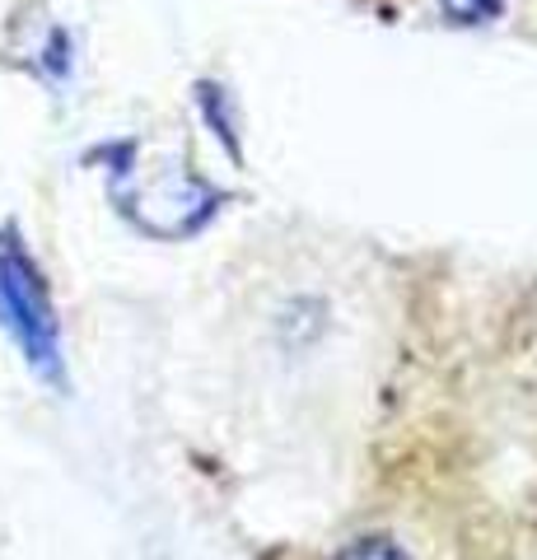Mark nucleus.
<instances>
[{"mask_svg":"<svg viewBox=\"0 0 537 560\" xmlns=\"http://www.w3.org/2000/svg\"><path fill=\"white\" fill-rule=\"evenodd\" d=\"M337 560H407L402 556V547L397 541H388V537H360V541H351Z\"/></svg>","mask_w":537,"mask_h":560,"instance_id":"obj_3","label":"nucleus"},{"mask_svg":"<svg viewBox=\"0 0 537 560\" xmlns=\"http://www.w3.org/2000/svg\"><path fill=\"white\" fill-rule=\"evenodd\" d=\"M0 327L20 346L33 374L51 388H66V355H61V323L51 308V290L43 267L20 243V234H0Z\"/></svg>","mask_w":537,"mask_h":560,"instance_id":"obj_1","label":"nucleus"},{"mask_svg":"<svg viewBox=\"0 0 537 560\" xmlns=\"http://www.w3.org/2000/svg\"><path fill=\"white\" fill-rule=\"evenodd\" d=\"M440 10L448 24L467 28V24H491L500 14V0H440Z\"/></svg>","mask_w":537,"mask_h":560,"instance_id":"obj_2","label":"nucleus"}]
</instances>
